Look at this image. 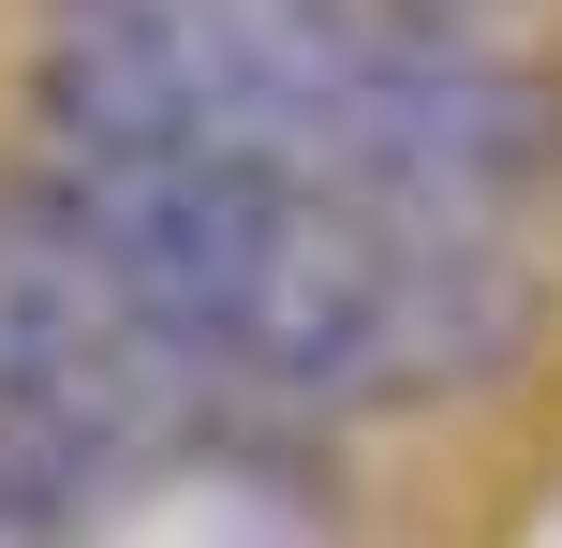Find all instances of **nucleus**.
<instances>
[{"label":"nucleus","mask_w":562,"mask_h":548,"mask_svg":"<svg viewBox=\"0 0 562 548\" xmlns=\"http://www.w3.org/2000/svg\"><path fill=\"white\" fill-rule=\"evenodd\" d=\"M134 519V490L89 460H59V445H30L15 415H0V548H104Z\"/></svg>","instance_id":"nucleus-3"},{"label":"nucleus","mask_w":562,"mask_h":548,"mask_svg":"<svg viewBox=\"0 0 562 548\" xmlns=\"http://www.w3.org/2000/svg\"><path fill=\"white\" fill-rule=\"evenodd\" d=\"M30 178L281 430L474 415L562 326L548 253L488 237V223H415V208L311 193V178H267V164H193V148H30Z\"/></svg>","instance_id":"nucleus-1"},{"label":"nucleus","mask_w":562,"mask_h":548,"mask_svg":"<svg viewBox=\"0 0 562 548\" xmlns=\"http://www.w3.org/2000/svg\"><path fill=\"white\" fill-rule=\"evenodd\" d=\"M445 15H488V30H504V15H518V0H445Z\"/></svg>","instance_id":"nucleus-4"},{"label":"nucleus","mask_w":562,"mask_h":548,"mask_svg":"<svg viewBox=\"0 0 562 548\" xmlns=\"http://www.w3.org/2000/svg\"><path fill=\"white\" fill-rule=\"evenodd\" d=\"M0 415L30 445H59V460L119 474L134 504L178 490V474H281L311 445L252 385L207 371L30 164L0 178Z\"/></svg>","instance_id":"nucleus-2"}]
</instances>
